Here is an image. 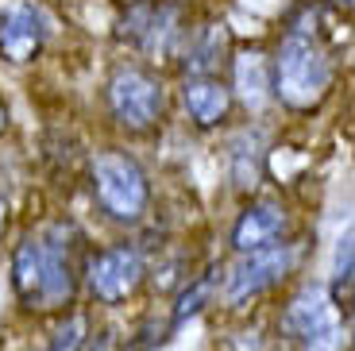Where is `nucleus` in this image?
Masks as SVG:
<instances>
[{"label": "nucleus", "instance_id": "5", "mask_svg": "<svg viewBox=\"0 0 355 351\" xmlns=\"http://www.w3.org/2000/svg\"><path fill=\"white\" fill-rule=\"evenodd\" d=\"M105 105L116 128H124L128 135H143L159 128L166 116V89L159 74H151L147 66L124 62L112 70L105 85Z\"/></svg>", "mask_w": 355, "mask_h": 351}, {"label": "nucleus", "instance_id": "7", "mask_svg": "<svg viewBox=\"0 0 355 351\" xmlns=\"http://www.w3.org/2000/svg\"><path fill=\"white\" fill-rule=\"evenodd\" d=\"M189 27H182V8L174 0H132L116 24L120 43H128L132 51L147 54V58H178L182 39Z\"/></svg>", "mask_w": 355, "mask_h": 351}, {"label": "nucleus", "instance_id": "13", "mask_svg": "<svg viewBox=\"0 0 355 351\" xmlns=\"http://www.w3.org/2000/svg\"><path fill=\"white\" fill-rule=\"evenodd\" d=\"M266 170V135L263 128H243L228 139V178L240 194H255Z\"/></svg>", "mask_w": 355, "mask_h": 351}, {"label": "nucleus", "instance_id": "10", "mask_svg": "<svg viewBox=\"0 0 355 351\" xmlns=\"http://www.w3.org/2000/svg\"><path fill=\"white\" fill-rule=\"evenodd\" d=\"M286 228H290L286 205L278 201V197H255V201L236 216V224H232V251L236 255L266 251V247L282 243Z\"/></svg>", "mask_w": 355, "mask_h": 351}, {"label": "nucleus", "instance_id": "4", "mask_svg": "<svg viewBox=\"0 0 355 351\" xmlns=\"http://www.w3.org/2000/svg\"><path fill=\"white\" fill-rule=\"evenodd\" d=\"M89 185L101 212L116 224H139L151 209V178L139 158L120 147H101L89 158Z\"/></svg>", "mask_w": 355, "mask_h": 351}, {"label": "nucleus", "instance_id": "1", "mask_svg": "<svg viewBox=\"0 0 355 351\" xmlns=\"http://www.w3.org/2000/svg\"><path fill=\"white\" fill-rule=\"evenodd\" d=\"M85 236L70 220H46L24 232L12 251V293L35 316L66 313L78 298Z\"/></svg>", "mask_w": 355, "mask_h": 351}, {"label": "nucleus", "instance_id": "3", "mask_svg": "<svg viewBox=\"0 0 355 351\" xmlns=\"http://www.w3.org/2000/svg\"><path fill=\"white\" fill-rule=\"evenodd\" d=\"M347 313L320 282H302L278 313V340L293 351H340L347 343Z\"/></svg>", "mask_w": 355, "mask_h": 351}, {"label": "nucleus", "instance_id": "19", "mask_svg": "<svg viewBox=\"0 0 355 351\" xmlns=\"http://www.w3.org/2000/svg\"><path fill=\"white\" fill-rule=\"evenodd\" d=\"M8 220H12V205H8V197L0 194V239H4V232H8Z\"/></svg>", "mask_w": 355, "mask_h": 351}, {"label": "nucleus", "instance_id": "2", "mask_svg": "<svg viewBox=\"0 0 355 351\" xmlns=\"http://www.w3.org/2000/svg\"><path fill=\"white\" fill-rule=\"evenodd\" d=\"M336 85V62L320 35V4L293 8L286 35L270 58V97L290 112H317Z\"/></svg>", "mask_w": 355, "mask_h": 351}, {"label": "nucleus", "instance_id": "8", "mask_svg": "<svg viewBox=\"0 0 355 351\" xmlns=\"http://www.w3.org/2000/svg\"><path fill=\"white\" fill-rule=\"evenodd\" d=\"M85 290L97 305H128L147 282V255L139 243H112L85 259Z\"/></svg>", "mask_w": 355, "mask_h": 351}, {"label": "nucleus", "instance_id": "18", "mask_svg": "<svg viewBox=\"0 0 355 351\" xmlns=\"http://www.w3.org/2000/svg\"><path fill=\"white\" fill-rule=\"evenodd\" d=\"M166 320H143V328L135 336H128L124 351H155L162 343V336H166Z\"/></svg>", "mask_w": 355, "mask_h": 351}, {"label": "nucleus", "instance_id": "6", "mask_svg": "<svg viewBox=\"0 0 355 351\" xmlns=\"http://www.w3.org/2000/svg\"><path fill=\"white\" fill-rule=\"evenodd\" d=\"M302 263V247L297 243H275L266 247V251H251V255H240L236 263L228 266L220 282V298L228 309H248L255 305L263 293H270L275 286H282L286 278L293 274V266Z\"/></svg>", "mask_w": 355, "mask_h": 351}, {"label": "nucleus", "instance_id": "16", "mask_svg": "<svg viewBox=\"0 0 355 351\" xmlns=\"http://www.w3.org/2000/svg\"><path fill=\"white\" fill-rule=\"evenodd\" d=\"M324 290H329V298L347 313V305H352V232L340 236L336 255H332V282Z\"/></svg>", "mask_w": 355, "mask_h": 351}, {"label": "nucleus", "instance_id": "21", "mask_svg": "<svg viewBox=\"0 0 355 351\" xmlns=\"http://www.w3.org/2000/svg\"><path fill=\"white\" fill-rule=\"evenodd\" d=\"M332 4H340V8H352V0H332Z\"/></svg>", "mask_w": 355, "mask_h": 351}, {"label": "nucleus", "instance_id": "17", "mask_svg": "<svg viewBox=\"0 0 355 351\" xmlns=\"http://www.w3.org/2000/svg\"><path fill=\"white\" fill-rule=\"evenodd\" d=\"M85 343H89V316L81 309H73V313L62 316V325L54 328L46 351H85Z\"/></svg>", "mask_w": 355, "mask_h": 351}, {"label": "nucleus", "instance_id": "15", "mask_svg": "<svg viewBox=\"0 0 355 351\" xmlns=\"http://www.w3.org/2000/svg\"><path fill=\"white\" fill-rule=\"evenodd\" d=\"M220 271L224 266H205L197 278H189L182 290H178V298H174V305H170V316H166V328L174 332V328H182L189 320V316H197V313H205V305H213V298H216V290H220Z\"/></svg>", "mask_w": 355, "mask_h": 351}, {"label": "nucleus", "instance_id": "9", "mask_svg": "<svg viewBox=\"0 0 355 351\" xmlns=\"http://www.w3.org/2000/svg\"><path fill=\"white\" fill-rule=\"evenodd\" d=\"M46 35H51L46 12L35 0H19V4L0 12V58L16 62V66L35 62L39 51L46 46Z\"/></svg>", "mask_w": 355, "mask_h": 351}, {"label": "nucleus", "instance_id": "20", "mask_svg": "<svg viewBox=\"0 0 355 351\" xmlns=\"http://www.w3.org/2000/svg\"><path fill=\"white\" fill-rule=\"evenodd\" d=\"M8 132V105H4V97H0V135Z\"/></svg>", "mask_w": 355, "mask_h": 351}, {"label": "nucleus", "instance_id": "14", "mask_svg": "<svg viewBox=\"0 0 355 351\" xmlns=\"http://www.w3.org/2000/svg\"><path fill=\"white\" fill-rule=\"evenodd\" d=\"M232 74H236V89H232V97L240 93V101L248 108H263L270 97V58H266L259 46L251 51H240L232 58Z\"/></svg>", "mask_w": 355, "mask_h": 351}, {"label": "nucleus", "instance_id": "12", "mask_svg": "<svg viewBox=\"0 0 355 351\" xmlns=\"http://www.w3.org/2000/svg\"><path fill=\"white\" fill-rule=\"evenodd\" d=\"M182 105L201 132H213L232 112V85L224 78H186L182 81Z\"/></svg>", "mask_w": 355, "mask_h": 351}, {"label": "nucleus", "instance_id": "11", "mask_svg": "<svg viewBox=\"0 0 355 351\" xmlns=\"http://www.w3.org/2000/svg\"><path fill=\"white\" fill-rule=\"evenodd\" d=\"M232 54V39H228V24L224 19H209V24H197L193 31H186L182 39V70L186 78H220V66Z\"/></svg>", "mask_w": 355, "mask_h": 351}]
</instances>
